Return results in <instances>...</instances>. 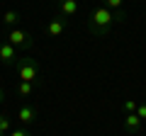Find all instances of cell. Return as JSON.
I'll return each instance as SVG.
<instances>
[{
    "label": "cell",
    "instance_id": "3",
    "mask_svg": "<svg viewBox=\"0 0 146 136\" xmlns=\"http://www.w3.org/2000/svg\"><path fill=\"white\" fill-rule=\"evenodd\" d=\"M5 42H10L15 49H22V51H29V49L34 46V37H32L29 32L20 29V27H15V29H10V32H7Z\"/></svg>",
    "mask_w": 146,
    "mask_h": 136
},
{
    "label": "cell",
    "instance_id": "2",
    "mask_svg": "<svg viewBox=\"0 0 146 136\" xmlns=\"http://www.w3.org/2000/svg\"><path fill=\"white\" fill-rule=\"evenodd\" d=\"M15 71H17V78H20L22 83H34V85H39V63H36L32 56L17 58Z\"/></svg>",
    "mask_w": 146,
    "mask_h": 136
},
{
    "label": "cell",
    "instance_id": "12",
    "mask_svg": "<svg viewBox=\"0 0 146 136\" xmlns=\"http://www.w3.org/2000/svg\"><path fill=\"white\" fill-rule=\"evenodd\" d=\"M105 3V7H110L112 12H122V3L124 0H102Z\"/></svg>",
    "mask_w": 146,
    "mask_h": 136
},
{
    "label": "cell",
    "instance_id": "13",
    "mask_svg": "<svg viewBox=\"0 0 146 136\" xmlns=\"http://www.w3.org/2000/svg\"><path fill=\"white\" fill-rule=\"evenodd\" d=\"M136 107H139L136 100H124V112L127 114H129V112H136Z\"/></svg>",
    "mask_w": 146,
    "mask_h": 136
},
{
    "label": "cell",
    "instance_id": "6",
    "mask_svg": "<svg viewBox=\"0 0 146 136\" xmlns=\"http://www.w3.org/2000/svg\"><path fill=\"white\" fill-rule=\"evenodd\" d=\"M17 119H20L25 126H32V124L36 121V107H34V105H27V102H25V105L17 110Z\"/></svg>",
    "mask_w": 146,
    "mask_h": 136
},
{
    "label": "cell",
    "instance_id": "8",
    "mask_svg": "<svg viewBox=\"0 0 146 136\" xmlns=\"http://www.w3.org/2000/svg\"><path fill=\"white\" fill-rule=\"evenodd\" d=\"M20 20H22V15L17 10H5V12H3V24L10 27V29H15V27L20 24Z\"/></svg>",
    "mask_w": 146,
    "mask_h": 136
},
{
    "label": "cell",
    "instance_id": "17",
    "mask_svg": "<svg viewBox=\"0 0 146 136\" xmlns=\"http://www.w3.org/2000/svg\"><path fill=\"white\" fill-rule=\"evenodd\" d=\"M0 136H7V134H5V131H0Z\"/></svg>",
    "mask_w": 146,
    "mask_h": 136
},
{
    "label": "cell",
    "instance_id": "16",
    "mask_svg": "<svg viewBox=\"0 0 146 136\" xmlns=\"http://www.w3.org/2000/svg\"><path fill=\"white\" fill-rule=\"evenodd\" d=\"M3 102H5V90L0 88V105H3Z\"/></svg>",
    "mask_w": 146,
    "mask_h": 136
},
{
    "label": "cell",
    "instance_id": "9",
    "mask_svg": "<svg viewBox=\"0 0 146 136\" xmlns=\"http://www.w3.org/2000/svg\"><path fill=\"white\" fill-rule=\"evenodd\" d=\"M58 7H61V17H73L78 12V3L76 0H58Z\"/></svg>",
    "mask_w": 146,
    "mask_h": 136
},
{
    "label": "cell",
    "instance_id": "4",
    "mask_svg": "<svg viewBox=\"0 0 146 136\" xmlns=\"http://www.w3.org/2000/svg\"><path fill=\"white\" fill-rule=\"evenodd\" d=\"M0 63H5V66L17 63V49L10 42H0Z\"/></svg>",
    "mask_w": 146,
    "mask_h": 136
},
{
    "label": "cell",
    "instance_id": "5",
    "mask_svg": "<svg viewBox=\"0 0 146 136\" xmlns=\"http://www.w3.org/2000/svg\"><path fill=\"white\" fill-rule=\"evenodd\" d=\"M66 27H68L66 17H61V15H58V17H54V20H49V22H46V34L56 39V37H61L63 32H66Z\"/></svg>",
    "mask_w": 146,
    "mask_h": 136
},
{
    "label": "cell",
    "instance_id": "11",
    "mask_svg": "<svg viewBox=\"0 0 146 136\" xmlns=\"http://www.w3.org/2000/svg\"><path fill=\"white\" fill-rule=\"evenodd\" d=\"M0 131H5V134H10V117L5 114V112H0Z\"/></svg>",
    "mask_w": 146,
    "mask_h": 136
},
{
    "label": "cell",
    "instance_id": "15",
    "mask_svg": "<svg viewBox=\"0 0 146 136\" xmlns=\"http://www.w3.org/2000/svg\"><path fill=\"white\" fill-rule=\"evenodd\" d=\"M7 136H29V131L27 129H15V131H10Z\"/></svg>",
    "mask_w": 146,
    "mask_h": 136
},
{
    "label": "cell",
    "instance_id": "10",
    "mask_svg": "<svg viewBox=\"0 0 146 136\" xmlns=\"http://www.w3.org/2000/svg\"><path fill=\"white\" fill-rule=\"evenodd\" d=\"M32 92H34V83H22V80H20V85H17V95L27 97V95H32Z\"/></svg>",
    "mask_w": 146,
    "mask_h": 136
},
{
    "label": "cell",
    "instance_id": "7",
    "mask_svg": "<svg viewBox=\"0 0 146 136\" xmlns=\"http://www.w3.org/2000/svg\"><path fill=\"white\" fill-rule=\"evenodd\" d=\"M141 124H144V121L136 117V112H129V114L124 117V129L129 131V134H139V131H141Z\"/></svg>",
    "mask_w": 146,
    "mask_h": 136
},
{
    "label": "cell",
    "instance_id": "14",
    "mask_svg": "<svg viewBox=\"0 0 146 136\" xmlns=\"http://www.w3.org/2000/svg\"><path fill=\"white\" fill-rule=\"evenodd\" d=\"M136 117H139L141 121H146V100L139 102V107H136Z\"/></svg>",
    "mask_w": 146,
    "mask_h": 136
},
{
    "label": "cell",
    "instance_id": "1",
    "mask_svg": "<svg viewBox=\"0 0 146 136\" xmlns=\"http://www.w3.org/2000/svg\"><path fill=\"white\" fill-rule=\"evenodd\" d=\"M119 20H124V12H112L110 7L98 5L88 17V32L95 37H107Z\"/></svg>",
    "mask_w": 146,
    "mask_h": 136
}]
</instances>
